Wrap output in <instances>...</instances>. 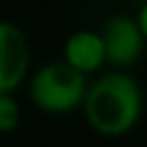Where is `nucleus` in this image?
I'll return each instance as SVG.
<instances>
[{
  "label": "nucleus",
  "mask_w": 147,
  "mask_h": 147,
  "mask_svg": "<svg viewBox=\"0 0 147 147\" xmlns=\"http://www.w3.org/2000/svg\"><path fill=\"white\" fill-rule=\"evenodd\" d=\"M30 65V46L20 26L0 22V95H13Z\"/></svg>",
  "instance_id": "3"
},
{
  "label": "nucleus",
  "mask_w": 147,
  "mask_h": 147,
  "mask_svg": "<svg viewBox=\"0 0 147 147\" xmlns=\"http://www.w3.org/2000/svg\"><path fill=\"white\" fill-rule=\"evenodd\" d=\"M20 106L13 95H0V132H13L20 125Z\"/></svg>",
  "instance_id": "6"
},
{
  "label": "nucleus",
  "mask_w": 147,
  "mask_h": 147,
  "mask_svg": "<svg viewBox=\"0 0 147 147\" xmlns=\"http://www.w3.org/2000/svg\"><path fill=\"white\" fill-rule=\"evenodd\" d=\"M136 2H141V5H145V2H147V0H136Z\"/></svg>",
  "instance_id": "8"
},
{
  "label": "nucleus",
  "mask_w": 147,
  "mask_h": 147,
  "mask_svg": "<svg viewBox=\"0 0 147 147\" xmlns=\"http://www.w3.org/2000/svg\"><path fill=\"white\" fill-rule=\"evenodd\" d=\"M80 108L87 123L102 136H123L136 125L143 110L138 82L125 71H110L87 87Z\"/></svg>",
  "instance_id": "1"
},
{
  "label": "nucleus",
  "mask_w": 147,
  "mask_h": 147,
  "mask_svg": "<svg viewBox=\"0 0 147 147\" xmlns=\"http://www.w3.org/2000/svg\"><path fill=\"white\" fill-rule=\"evenodd\" d=\"M63 61L76 71H80L82 76L97 71L106 63L104 41H102L100 32L78 30L69 35L63 48Z\"/></svg>",
  "instance_id": "5"
},
{
  "label": "nucleus",
  "mask_w": 147,
  "mask_h": 147,
  "mask_svg": "<svg viewBox=\"0 0 147 147\" xmlns=\"http://www.w3.org/2000/svg\"><path fill=\"white\" fill-rule=\"evenodd\" d=\"M104 41L106 61L115 67H130L138 61L145 48L141 30L136 26V20L125 15H113L106 20L104 28L100 32Z\"/></svg>",
  "instance_id": "4"
},
{
  "label": "nucleus",
  "mask_w": 147,
  "mask_h": 147,
  "mask_svg": "<svg viewBox=\"0 0 147 147\" xmlns=\"http://www.w3.org/2000/svg\"><path fill=\"white\" fill-rule=\"evenodd\" d=\"M136 26H138V30H141L143 39L147 41V2H145V5H141V9H138V15H136Z\"/></svg>",
  "instance_id": "7"
},
{
  "label": "nucleus",
  "mask_w": 147,
  "mask_h": 147,
  "mask_svg": "<svg viewBox=\"0 0 147 147\" xmlns=\"http://www.w3.org/2000/svg\"><path fill=\"white\" fill-rule=\"evenodd\" d=\"M87 87V76L69 67L65 61H54L32 74L28 97L39 110L61 115L82 106Z\"/></svg>",
  "instance_id": "2"
}]
</instances>
